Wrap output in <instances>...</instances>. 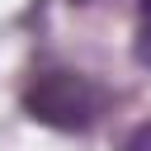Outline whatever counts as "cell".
Masks as SVG:
<instances>
[{"label": "cell", "instance_id": "cell-1", "mask_svg": "<svg viewBox=\"0 0 151 151\" xmlns=\"http://www.w3.org/2000/svg\"><path fill=\"white\" fill-rule=\"evenodd\" d=\"M24 109L47 123V127H61V132H80L94 123V109H99V94L85 76H71V71H47L38 76L28 90H24Z\"/></svg>", "mask_w": 151, "mask_h": 151}, {"label": "cell", "instance_id": "cell-3", "mask_svg": "<svg viewBox=\"0 0 151 151\" xmlns=\"http://www.w3.org/2000/svg\"><path fill=\"white\" fill-rule=\"evenodd\" d=\"M123 151H151V123H137L123 142Z\"/></svg>", "mask_w": 151, "mask_h": 151}, {"label": "cell", "instance_id": "cell-2", "mask_svg": "<svg viewBox=\"0 0 151 151\" xmlns=\"http://www.w3.org/2000/svg\"><path fill=\"white\" fill-rule=\"evenodd\" d=\"M132 57L142 66H151V0H142V28H137V42H132Z\"/></svg>", "mask_w": 151, "mask_h": 151}]
</instances>
